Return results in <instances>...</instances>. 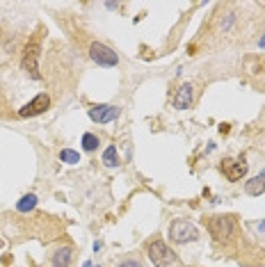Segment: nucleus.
I'll list each match as a JSON object with an SVG mask.
<instances>
[{"label":"nucleus","mask_w":265,"mask_h":267,"mask_svg":"<svg viewBox=\"0 0 265 267\" xmlns=\"http://www.w3.org/2000/svg\"><path fill=\"white\" fill-rule=\"evenodd\" d=\"M103 162H105L107 167H117V164H119V155H117L115 147H110L105 153H103Z\"/></svg>","instance_id":"obj_14"},{"label":"nucleus","mask_w":265,"mask_h":267,"mask_svg":"<svg viewBox=\"0 0 265 267\" xmlns=\"http://www.w3.org/2000/svg\"><path fill=\"white\" fill-rule=\"evenodd\" d=\"M96 147H99V137H96L94 133L82 135V149H85V151H96Z\"/></svg>","instance_id":"obj_13"},{"label":"nucleus","mask_w":265,"mask_h":267,"mask_svg":"<svg viewBox=\"0 0 265 267\" xmlns=\"http://www.w3.org/2000/svg\"><path fill=\"white\" fill-rule=\"evenodd\" d=\"M258 46H261V48H265V32H263V37L258 39Z\"/></svg>","instance_id":"obj_17"},{"label":"nucleus","mask_w":265,"mask_h":267,"mask_svg":"<svg viewBox=\"0 0 265 267\" xmlns=\"http://www.w3.org/2000/svg\"><path fill=\"white\" fill-rule=\"evenodd\" d=\"M34 208H37V197H34V194H26V197L16 203L18 212H30V210H34Z\"/></svg>","instance_id":"obj_12"},{"label":"nucleus","mask_w":265,"mask_h":267,"mask_svg":"<svg viewBox=\"0 0 265 267\" xmlns=\"http://www.w3.org/2000/svg\"><path fill=\"white\" fill-rule=\"evenodd\" d=\"M146 254H149L151 263L156 267H183L181 265V258L165 245L163 240H151L146 245Z\"/></svg>","instance_id":"obj_1"},{"label":"nucleus","mask_w":265,"mask_h":267,"mask_svg":"<svg viewBox=\"0 0 265 267\" xmlns=\"http://www.w3.org/2000/svg\"><path fill=\"white\" fill-rule=\"evenodd\" d=\"M222 172H224V176H227L229 181H240V178L247 174V162H245L242 158L240 160H224Z\"/></svg>","instance_id":"obj_8"},{"label":"nucleus","mask_w":265,"mask_h":267,"mask_svg":"<svg viewBox=\"0 0 265 267\" xmlns=\"http://www.w3.org/2000/svg\"><path fill=\"white\" fill-rule=\"evenodd\" d=\"M71 258H73V249L71 247H62V249H57L53 254V267H69Z\"/></svg>","instance_id":"obj_11"},{"label":"nucleus","mask_w":265,"mask_h":267,"mask_svg":"<svg viewBox=\"0 0 265 267\" xmlns=\"http://www.w3.org/2000/svg\"><path fill=\"white\" fill-rule=\"evenodd\" d=\"M90 57L96 62L99 66H117L119 64V55H117L115 51H112L110 46H105V43H99L94 41L90 46Z\"/></svg>","instance_id":"obj_3"},{"label":"nucleus","mask_w":265,"mask_h":267,"mask_svg":"<svg viewBox=\"0 0 265 267\" xmlns=\"http://www.w3.org/2000/svg\"><path fill=\"white\" fill-rule=\"evenodd\" d=\"M199 237V231L194 224H190L188 220H174L169 226V240L174 245H188Z\"/></svg>","instance_id":"obj_2"},{"label":"nucleus","mask_w":265,"mask_h":267,"mask_svg":"<svg viewBox=\"0 0 265 267\" xmlns=\"http://www.w3.org/2000/svg\"><path fill=\"white\" fill-rule=\"evenodd\" d=\"M37 57H39V39L34 37L30 43H28L26 53H23V66L30 71L32 78H39V66H37Z\"/></svg>","instance_id":"obj_7"},{"label":"nucleus","mask_w":265,"mask_h":267,"mask_svg":"<svg viewBox=\"0 0 265 267\" xmlns=\"http://www.w3.org/2000/svg\"><path fill=\"white\" fill-rule=\"evenodd\" d=\"M60 160L67 164H76L80 162V155H78V151H71V149H64V151L60 153Z\"/></svg>","instance_id":"obj_15"},{"label":"nucleus","mask_w":265,"mask_h":267,"mask_svg":"<svg viewBox=\"0 0 265 267\" xmlns=\"http://www.w3.org/2000/svg\"><path fill=\"white\" fill-rule=\"evenodd\" d=\"M82 267H92V263H90V260H87V263H85V265H82Z\"/></svg>","instance_id":"obj_18"},{"label":"nucleus","mask_w":265,"mask_h":267,"mask_svg":"<svg viewBox=\"0 0 265 267\" xmlns=\"http://www.w3.org/2000/svg\"><path fill=\"white\" fill-rule=\"evenodd\" d=\"M119 267H144V265H142L137 258H126V260H124V263H121Z\"/></svg>","instance_id":"obj_16"},{"label":"nucleus","mask_w":265,"mask_h":267,"mask_svg":"<svg viewBox=\"0 0 265 267\" xmlns=\"http://www.w3.org/2000/svg\"><path fill=\"white\" fill-rule=\"evenodd\" d=\"M245 192H247L249 197H261V194L265 192V176H263V174L249 178V181L245 183Z\"/></svg>","instance_id":"obj_10"},{"label":"nucleus","mask_w":265,"mask_h":267,"mask_svg":"<svg viewBox=\"0 0 265 267\" xmlns=\"http://www.w3.org/2000/svg\"><path fill=\"white\" fill-rule=\"evenodd\" d=\"M192 101H194V89H192V85H181L179 87V91H176V96H174V108L176 110H188L190 105H192Z\"/></svg>","instance_id":"obj_9"},{"label":"nucleus","mask_w":265,"mask_h":267,"mask_svg":"<svg viewBox=\"0 0 265 267\" xmlns=\"http://www.w3.org/2000/svg\"><path fill=\"white\" fill-rule=\"evenodd\" d=\"M48 108H51V99H48V94H39V96H34L28 105H23V108L18 110V116H37V114L46 112Z\"/></svg>","instance_id":"obj_5"},{"label":"nucleus","mask_w":265,"mask_h":267,"mask_svg":"<svg viewBox=\"0 0 265 267\" xmlns=\"http://www.w3.org/2000/svg\"><path fill=\"white\" fill-rule=\"evenodd\" d=\"M210 233L215 235V240L224 242L233 235V220L231 217H213L210 220Z\"/></svg>","instance_id":"obj_4"},{"label":"nucleus","mask_w":265,"mask_h":267,"mask_svg":"<svg viewBox=\"0 0 265 267\" xmlns=\"http://www.w3.org/2000/svg\"><path fill=\"white\" fill-rule=\"evenodd\" d=\"M119 112L121 110L117 105H94L90 110V119L96 121V124H110V121H115L119 116Z\"/></svg>","instance_id":"obj_6"},{"label":"nucleus","mask_w":265,"mask_h":267,"mask_svg":"<svg viewBox=\"0 0 265 267\" xmlns=\"http://www.w3.org/2000/svg\"><path fill=\"white\" fill-rule=\"evenodd\" d=\"M263 176H265V172H263Z\"/></svg>","instance_id":"obj_19"}]
</instances>
